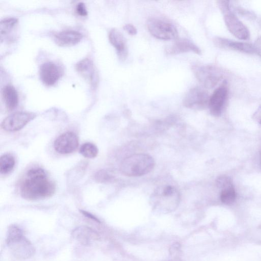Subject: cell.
Segmentation results:
<instances>
[{
	"mask_svg": "<svg viewBox=\"0 0 261 261\" xmlns=\"http://www.w3.org/2000/svg\"><path fill=\"white\" fill-rule=\"evenodd\" d=\"M75 69L91 86L95 87L97 86L98 74L92 60L88 58L82 59L76 64Z\"/></svg>",
	"mask_w": 261,
	"mask_h": 261,
	"instance_id": "13",
	"label": "cell"
},
{
	"mask_svg": "<svg viewBox=\"0 0 261 261\" xmlns=\"http://www.w3.org/2000/svg\"><path fill=\"white\" fill-rule=\"evenodd\" d=\"M216 185L221 190L233 186L231 179L226 175H221L216 179Z\"/></svg>",
	"mask_w": 261,
	"mask_h": 261,
	"instance_id": "24",
	"label": "cell"
},
{
	"mask_svg": "<svg viewBox=\"0 0 261 261\" xmlns=\"http://www.w3.org/2000/svg\"><path fill=\"white\" fill-rule=\"evenodd\" d=\"M253 119L261 126V106L259 107L252 116Z\"/></svg>",
	"mask_w": 261,
	"mask_h": 261,
	"instance_id": "28",
	"label": "cell"
},
{
	"mask_svg": "<svg viewBox=\"0 0 261 261\" xmlns=\"http://www.w3.org/2000/svg\"><path fill=\"white\" fill-rule=\"evenodd\" d=\"M189 52H193L198 55L201 53L200 49L194 43L186 38L177 39L165 48V53L168 55Z\"/></svg>",
	"mask_w": 261,
	"mask_h": 261,
	"instance_id": "14",
	"label": "cell"
},
{
	"mask_svg": "<svg viewBox=\"0 0 261 261\" xmlns=\"http://www.w3.org/2000/svg\"><path fill=\"white\" fill-rule=\"evenodd\" d=\"M15 165L14 156L11 153L2 155L0 158V172L2 174L9 173Z\"/></svg>",
	"mask_w": 261,
	"mask_h": 261,
	"instance_id": "20",
	"label": "cell"
},
{
	"mask_svg": "<svg viewBox=\"0 0 261 261\" xmlns=\"http://www.w3.org/2000/svg\"><path fill=\"white\" fill-rule=\"evenodd\" d=\"M95 178L98 181L106 182L111 180L112 178V176L105 171L101 170L96 174Z\"/></svg>",
	"mask_w": 261,
	"mask_h": 261,
	"instance_id": "25",
	"label": "cell"
},
{
	"mask_svg": "<svg viewBox=\"0 0 261 261\" xmlns=\"http://www.w3.org/2000/svg\"><path fill=\"white\" fill-rule=\"evenodd\" d=\"M55 191V183L49 178L45 171L39 167L28 170L20 186L21 196L30 200L51 197Z\"/></svg>",
	"mask_w": 261,
	"mask_h": 261,
	"instance_id": "1",
	"label": "cell"
},
{
	"mask_svg": "<svg viewBox=\"0 0 261 261\" xmlns=\"http://www.w3.org/2000/svg\"><path fill=\"white\" fill-rule=\"evenodd\" d=\"M73 237L81 244H90L92 241L97 240L98 235L93 229L87 227L81 226L75 229L73 232Z\"/></svg>",
	"mask_w": 261,
	"mask_h": 261,
	"instance_id": "19",
	"label": "cell"
},
{
	"mask_svg": "<svg viewBox=\"0 0 261 261\" xmlns=\"http://www.w3.org/2000/svg\"><path fill=\"white\" fill-rule=\"evenodd\" d=\"M76 12L80 16H87L88 12L85 4L82 2L78 3L76 6Z\"/></svg>",
	"mask_w": 261,
	"mask_h": 261,
	"instance_id": "26",
	"label": "cell"
},
{
	"mask_svg": "<svg viewBox=\"0 0 261 261\" xmlns=\"http://www.w3.org/2000/svg\"><path fill=\"white\" fill-rule=\"evenodd\" d=\"M36 115L29 112H17L5 118L1 123L2 128L7 132H13L22 128Z\"/></svg>",
	"mask_w": 261,
	"mask_h": 261,
	"instance_id": "8",
	"label": "cell"
},
{
	"mask_svg": "<svg viewBox=\"0 0 261 261\" xmlns=\"http://www.w3.org/2000/svg\"><path fill=\"white\" fill-rule=\"evenodd\" d=\"M154 166V161L150 155L145 153H137L122 161L120 170L126 176L138 177L149 173Z\"/></svg>",
	"mask_w": 261,
	"mask_h": 261,
	"instance_id": "2",
	"label": "cell"
},
{
	"mask_svg": "<svg viewBox=\"0 0 261 261\" xmlns=\"http://www.w3.org/2000/svg\"><path fill=\"white\" fill-rule=\"evenodd\" d=\"M228 95V90L225 83L218 87L210 97L208 107L211 114L219 116L222 112Z\"/></svg>",
	"mask_w": 261,
	"mask_h": 261,
	"instance_id": "12",
	"label": "cell"
},
{
	"mask_svg": "<svg viewBox=\"0 0 261 261\" xmlns=\"http://www.w3.org/2000/svg\"><path fill=\"white\" fill-rule=\"evenodd\" d=\"M79 144L77 135L73 132H67L56 138L54 143V147L60 154H69L74 152Z\"/></svg>",
	"mask_w": 261,
	"mask_h": 261,
	"instance_id": "10",
	"label": "cell"
},
{
	"mask_svg": "<svg viewBox=\"0 0 261 261\" xmlns=\"http://www.w3.org/2000/svg\"><path fill=\"white\" fill-rule=\"evenodd\" d=\"M2 97L8 110L15 109L18 103V95L16 89L12 85L5 86L2 92Z\"/></svg>",
	"mask_w": 261,
	"mask_h": 261,
	"instance_id": "18",
	"label": "cell"
},
{
	"mask_svg": "<svg viewBox=\"0 0 261 261\" xmlns=\"http://www.w3.org/2000/svg\"><path fill=\"white\" fill-rule=\"evenodd\" d=\"M110 43L114 46L120 60L127 58V49L125 39L122 34L116 29H111L108 35Z\"/></svg>",
	"mask_w": 261,
	"mask_h": 261,
	"instance_id": "15",
	"label": "cell"
},
{
	"mask_svg": "<svg viewBox=\"0 0 261 261\" xmlns=\"http://www.w3.org/2000/svg\"><path fill=\"white\" fill-rule=\"evenodd\" d=\"M215 44L219 46H225L233 49L247 53L255 52L253 45L242 42L233 41L223 38H217L214 40Z\"/></svg>",
	"mask_w": 261,
	"mask_h": 261,
	"instance_id": "17",
	"label": "cell"
},
{
	"mask_svg": "<svg viewBox=\"0 0 261 261\" xmlns=\"http://www.w3.org/2000/svg\"><path fill=\"white\" fill-rule=\"evenodd\" d=\"M80 152L85 158L92 159L97 155L98 150L97 146L93 143L86 142L81 146Z\"/></svg>",
	"mask_w": 261,
	"mask_h": 261,
	"instance_id": "22",
	"label": "cell"
},
{
	"mask_svg": "<svg viewBox=\"0 0 261 261\" xmlns=\"http://www.w3.org/2000/svg\"><path fill=\"white\" fill-rule=\"evenodd\" d=\"M147 27L150 33L159 39L173 40L178 37V31L176 27L165 20L150 18L147 21Z\"/></svg>",
	"mask_w": 261,
	"mask_h": 261,
	"instance_id": "7",
	"label": "cell"
},
{
	"mask_svg": "<svg viewBox=\"0 0 261 261\" xmlns=\"http://www.w3.org/2000/svg\"><path fill=\"white\" fill-rule=\"evenodd\" d=\"M220 200L224 204L232 203L236 198V193L233 186L222 189L220 195Z\"/></svg>",
	"mask_w": 261,
	"mask_h": 261,
	"instance_id": "23",
	"label": "cell"
},
{
	"mask_svg": "<svg viewBox=\"0 0 261 261\" xmlns=\"http://www.w3.org/2000/svg\"><path fill=\"white\" fill-rule=\"evenodd\" d=\"M81 213H82L85 216L88 217L92 219H93L94 220H95L97 222H99L98 219H97L94 216H93L91 214L85 211H81Z\"/></svg>",
	"mask_w": 261,
	"mask_h": 261,
	"instance_id": "30",
	"label": "cell"
},
{
	"mask_svg": "<svg viewBox=\"0 0 261 261\" xmlns=\"http://www.w3.org/2000/svg\"><path fill=\"white\" fill-rule=\"evenodd\" d=\"M255 52L261 57V36L258 37L253 45Z\"/></svg>",
	"mask_w": 261,
	"mask_h": 261,
	"instance_id": "29",
	"label": "cell"
},
{
	"mask_svg": "<svg viewBox=\"0 0 261 261\" xmlns=\"http://www.w3.org/2000/svg\"><path fill=\"white\" fill-rule=\"evenodd\" d=\"M152 196L153 208L164 213L174 211L178 206L180 200L178 191L170 185L158 189Z\"/></svg>",
	"mask_w": 261,
	"mask_h": 261,
	"instance_id": "4",
	"label": "cell"
},
{
	"mask_svg": "<svg viewBox=\"0 0 261 261\" xmlns=\"http://www.w3.org/2000/svg\"><path fill=\"white\" fill-rule=\"evenodd\" d=\"M217 2L229 32L239 39H248L250 36L249 31L245 24L230 11L229 2L219 1Z\"/></svg>",
	"mask_w": 261,
	"mask_h": 261,
	"instance_id": "5",
	"label": "cell"
},
{
	"mask_svg": "<svg viewBox=\"0 0 261 261\" xmlns=\"http://www.w3.org/2000/svg\"><path fill=\"white\" fill-rule=\"evenodd\" d=\"M6 243L12 254L19 259L28 258L34 253L32 244L23 236L22 230L15 225L9 227Z\"/></svg>",
	"mask_w": 261,
	"mask_h": 261,
	"instance_id": "3",
	"label": "cell"
},
{
	"mask_svg": "<svg viewBox=\"0 0 261 261\" xmlns=\"http://www.w3.org/2000/svg\"><path fill=\"white\" fill-rule=\"evenodd\" d=\"M191 68L196 78L205 88H213L223 78L220 69L213 65L195 64Z\"/></svg>",
	"mask_w": 261,
	"mask_h": 261,
	"instance_id": "6",
	"label": "cell"
},
{
	"mask_svg": "<svg viewBox=\"0 0 261 261\" xmlns=\"http://www.w3.org/2000/svg\"><path fill=\"white\" fill-rule=\"evenodd\" d=\"M63 74L61 67L53 62H46L42 64L39 69V76L42 82L46 86L55 85Z\"/></svg>",
	"mask_w": 261,
	"mask_h": 261,
	"instance_id": "11",
	"label": "cell"
},
{
	"mask_svg": "<svg viewBox=\"0 0 261 261\" xmlns=\"http://www.w3.org/2000/svg\"><path fill=\"white\" fill-rule=\"evenodd\" d=\"M124 29L127 33L131 35H135L137 33V30L135 26L130 23L126 24L124 26Z\"/></svg>",
	"mask_w": 261,
	"mask_h": 261,
	"instance_id": "27",
	"label": "cell"
},
{
	"mask_svg": "<svg viewBox=\"0 0 261 261\" xmlns=\"http://www.w3.org/2000/svg\"><path fill=\"white\" fill-rule=\"evenodd\" d=\"M82 34L74 30H66L54 34V38L56 43L62 46H69L75 45L81 41Z\"/></svg>",
	"mask_w": 261,
	"mask_h": 261,
	"instance_id": "16",
	"label": "cell"
},
{
	"mask_svg": "<svg viewBox=\"0 0 261 261\" xmlns=\"http://www.w3.org/2000/svg\"><path fill=\"white\" fill-rule=\"evenodd\" d=\"M259 162H260V165L261 166V150H260V153H259Z\"/></svg>",
	"mask_w": 261,
	"mask_h": 261,
	"instance_id": "31",
	"label": "cell"
},
{
	"mask_svg": "<svg viewBox=\"0 0 261 261\" xmlns=\"http://www.w3.org/2000/svg\"><path fill=\"white\" fill-rule=\"evenodd\" d=\"M210 97L207 92L200 87H194L187 92L184 98L183 105L192 109H202L208 106Z\"/></svg>",
	"mask_w": 261,
	"mask_h": 261,
	"instance_id": "9",
	"label": "cell"
},
{
	"mask_svg": "<svg viewBox=\"0 0 261 261\" xmlns=\"http://www.w3.org/2000/svg\"><path fill=\"white\" fill-rule=\"evenodd\" d=\"M18 23V19L14 17L5 18L1 21L0 32L1 39L7 36L15 29Z\"/></svg>",
	"mask_w": 261,
	"mask_h": 261,
	"instance_id": "21",
	"label": "cell"
}]
</instances>
